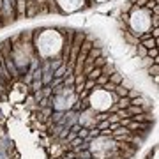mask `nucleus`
Masks as SVG:
<instances>
[{
    "instance_id": "obj_1",
    "label": "nucleus",
    "mask_w": 159,
    "mask_h": 159,
    "mask_svg": "<svg viewBox=\"0 0 159 159\" xmlns=\"http://www.w3.org/2000/svg\"><path fill=\"white\" fill-rule=\"evenodd\" d=\"M127 25H129V32L134 37H140L142 34L148 32L150 30V11H147L145 7L133 6L129 12Z\"/></svg>"
},
{
    "instance_id": "obj_2",
    "label": "nucleus",
    "mask_w": 159,
    "mask_h": 159,
    "mask_svg": "<svg viewBox=\"0 0 159 159\" xmlns=\"http://www.w3.org/2000/svg\"><path fill=\"white\" fill-rule=\"evenodd\" d=\"M14 9H16V14L20 18L27 16V0H16L14 2Z\"/></svg>"
},
{
    "instance_id": "obj_3",
    "label": "nucleus",
    "mask_w": 159,
    "mask_h": 159,
    "mask_svg": "<svg viewBox=\"0 0 159 159\" xmlns=\"http://www.w3.org/2000/svg\"><path fill=\"white\" fill-rule=\"evenodd\" d=\"M122 78H124V74H122V73H119V71H113V73L108 76V81H110V83H113V85H120Z\"/></svg>"
},
{
    "instance_id": "obj_4",
    "label": "nucleus",
    "mask_w": 159,
    "mask_h": 159,
    "mask_svg": "<svg viewBox=\"0 0 159 159\" xmlns=\"http://www.w3.org/2000/svg\"><path fill=\"white\" fill-rule=\"evenodd\" d=\"M66 73H67V67H66V64H62L58 69H55V71H53V78H64V76H66Z\"/></svg>"
},
{
    "instance_id": "obj_5",
    "label": "nucleus",
    "mask_w": 159,
    "mask_h": 159,
    "mask_svg": "<svg viewBox=\"0 0 159 159\" xmlns=\"http://www.w3.org/2000/svg\"><path fill=\"white\" fill-rule=\"evenodd\" d=\"M51 80H53V73H51V71H44V73H43V76H41L43 85H50Z\"/></svg>"
},
{
    "instance_id": "obj_6",
    "label": "nucleus",
    "mask_w": 159,
    "mask_h": 159,
    "mask_svg": "<svg viewBox=\"0 0 159 159\" xmlns=\"http://www.w3.org/2000/svg\"><path fill=\"white\" fill-rule=\"evenodd\" d=\"M99 76H101V67H94V69L90 71V73H89V74L85 76V78H87V80H94V81H96V80L99 78Z\"/></svg>"
},
{
    "instance_id": "obj_7",
    "label": "nucleus",
    "mask_w": 159,
    "mask_h": 159,
    "mask_svg": "<svg viewBox=\"0 0 159 159\" xmlns=\"http://www.w3.org/2000/svg\"><path fill=\"white\" fill-rule=\"evenodd\" d=\"M64 87H66V89L74 87V74H66V76H64Z\"/></svg>"
},
{
    "instance_id": "obj_8",
    "label": "nucleus",
    "mask_w": 159,
    "mask_h": 159,
    "mask_svg": "<svg viewBox=\"0 0 159 159\" xmlns=\"http://www.w3.org/2000/svg\"><path fill=\"white\" fill-rule=\"evenodd\" d=\"M113 92H115V96H117V97H127V89L122 87V85H117Z\"/></svg>"
},
{
    "instance_id": "obj_9",
    "label": "nucleus",
    "mask_w": 159,
    "mask_h": 159,
    "mask_svg": "<svg viewBox=\"0 0 159 159\" xmlns=\"http://www.w3.org/2000/svg\"><path fill=\"white\" fill-rule=\"evenodd\" d=\"M140 44L143 46V48H147V50H150V48H157V41L156 39H147V41H143V43H140Z\"/></svg>"
},
{
    "instance_id": "obj_10",
    "label": "nucleus",
    "mask_w": 159,
    "mask_h": 159,
    "mask_svg": "<svg viewBox=\"0 0 159 159\" xmlns=\"http://www.w3.org/2000/svg\"><path fill=\"white\" fill-rule=\"evenodd\" d=\"M148 74L154 76V81H157V74H159V64H152L148 67Z\"/></svg>"
},
{
    "instance_id": "obj_11",
    "label": "nucleus",
    "mask_w": 159,
    "mask_h": 159,
    "mask_svg": "<svg viewBox=\"0 0 159 159\" xmlns=\"http://www.w3.org/2000/svg\"><path fill=\"white\" fill-rule=\"evenodd\" d=\"M106 83H108V76H106V74H101V76L96 80V87H99V89H102Z\"/></svg>"
},
{
    "instance_id": "obj_12",
    "label": "nucleus",
    "mask_w": 159,
    "mask_h": 159,
    "mask_svg": "<svg viewBox=\"0 0 159 159\" xmlns=\"http://www.w3.org/2000/svg\"><path fill=\"white\" fill-rule=\"evenodd\" d=\"M43 87H44V85H43V81H41V80H34V81L30 83V89H32L34 92H39Z\"/></svg>"
},
{
    "instance_id": "obj_13",
    "label": "nucleus",
    "mask_w": 159,
    "mask_h": 159,
    "mask_svg": "<svg viewBox=\"0 0 159 159\" xmlns=\"http://www.w3.org/2000/svg\"><path fill=\"white\" fill-rule=\"evenodd\" d=\"M136 55H138V60L143 57H147V48H143L142 44H138L136 46Z\"/></svg>"
},
{
    "instance_id": "obj_14",
    "label": "nucleus",
    "mask_w": 159,
    "mask_h": 159,
    "mask_svg": "<svg viewBox=\"0 0 159 159\" xmlns=\"http://www.w3.org/2000/svg\"><path fill=\"white\" fill-rule=\"evenodd\" d=\"M96 87V81L94 80H85V85H83V90H87V92H90L92 89Z\"/></svg>"
},
{
    "instance_id": "obj_15",
    "label": "nucleus",
    "mask_w": 159,
    "mask_h": 159,
    "mask_svg": "<svg viewBox=\"0 0 159 159\" xmlns=\"http://www.w3.org/2000/svg\"><path fill=\"white\" fill-rule=\"evenodd\" d=\"M32 81H34V78H32V73L25 74V76L21 78V83H23V85H29V87H30V83H32Z\"/></svg>"
},
{
    "instance_id": "obj_16",
    "label": "nucleus",
    "mask_w": 159,
    "mask_h": 159,
    "mask_svg": "<svg viewBox=\"0 0 159 159\" xmlns=\"http://www.w3.org/2000/svg\"><path fill=\"white\" fill-rule=\"evenodd\" d=\"M87 136H89V127H80V131H78V138L85 140Z\"/></svg>"
},
{
    "instance_id": "obj_17",
    "label": "nucleus",
    "mask_w": 159,
    "mask_h": 159,
    "mask_svg": "<svg viewBox=\"0 0 159 159\" xmlns=\"http://www.w3.org/2000/svg\"><path fill=\"white\" fill-rule=\"evenodd\" d=\"M154 159H157V147L154 148Z\"/></svg>"
}]
</instances>
